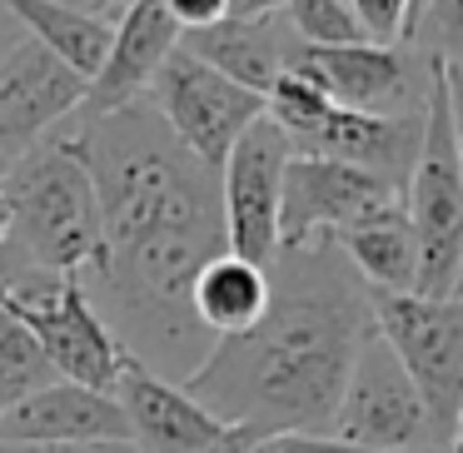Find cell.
I'll list each match as a JSON object with an SVG mask.
<instances>
[{
    "mask_svg": "<svg viewBox=\"0 0 463 453\" xmlns=\"http://www.w3.org/2000/svg\"><path fill=\"white\" fill-rule=\"evenodd\" d=\"M364 334L369 294L344 274L334 244L274 254L264 319L234 339H214L180 389L224 429L329 433Z\"/></svg>",
    "mask_w": 463,
    "mask_h": 453,
    "instance_id": "cell-1",
    "label": "cell"
},
{
    "mask_svg": "<svg viewBox=\"0 0 463 453\" xmlns=\"http://www.w3.org/2000/svg\"><path fill=\"white\" fill-rule=\"evenodd\" d=\"M11 200V240L0 250V289L15 274H85L100 264L105 230L90 175L61 140H45L0 175Z\"/></svg>",
    "mask_w": 463,
    "mask_h": 453,
    "instance_id": "cell-2",
    "label": "cell"
},
{
    "mask_svg": "<svg viewBox=\"0 0 463 453\" xmlns=\"http://www.w3.org/2000/svg\"><path fill=\"white\" fill-rule=\"evenodd\" d=\"M403 214L419 240V299H458L463 279V155H458V65L429 61V105L413 170L403 180Z\"/></svg>",
    "mask_w": 463,
    "mask_h": 453,
    "instance_id": "cell-3",
    "label": "cell"
},
{
    "mask_svg": "<svg viewBox=\"0 0 463 453\" xmlns=\"http://www.w3.org/2000/svg\"><path fill=\"white\" fill-rule=\"evenodd\" d=\"M369 324L399 369L413 379L433 419L443 453H458V409H463V304L419 299V294H369Z\"/></svg>",
    "mask_w": 463,
    "mask_h": 453,
    "instance_id": "cell-4",
    "label": "cell"
},
{
    "mask_svg": "<svg viewBox=\"0 0 463 453\" xmlns=\"http://www.w3.org/2000/svg\"><path fill=\"white\" fill-rule=\"evenodd\" d=\"M5 309L25 319L55 379L110 393L125 369V349L95 314L80 274H15L5 279Z\"/></svg>",
    "mask_w": 463,
    "mask_h": 453,
    "instance_id": "cell-5",
    "label": "cell"
},
{
    "mask_svg": "<svg viewBox=\"0 0 463 453\" xmlns=\"http://www.w3.org/2000/svg\"><path fill=\"white\" fill-rule=\"evenodd\" d=\"M329 439L349 443L354 453H443L419 389L399 369L389 344L373 334V324L349 359L329 419Z\"/></svg>",
    "mask_w": 463,
    "mask_h": 453,
    "instance_id": "cell-6",
    "label": "cell"
},
{
    "mask_svg": "<svg viewBox=\"0 0 463 453\" xmlns=\"http://www.w3.org/2000/svg\"><path fill=\"white\" fill-rule=\"evenodd\" d=\"M145 105H150L165 130L190 150V160H200L210 175H220L230 145L264 115L260 95L230 85L204 61L184 55L180 45H175L170 61L155 71L150 90H145Z\"/></svg>",
    "mask_w": 463,
    "mask_h": 453,
    "instance_id": "cell-7",
    "label": "cell"
},
{
    "mask_svg": "<svg viewBox=\"0 0 463 453\" xmlns=\"http://www.w3.org/2000/svg\"><path fill=\"white\" fill-rule=\"evenodd\" d=\"M284 75L354 115H423L429 105V55L413 61L399 45H294Z\"/></svg>",
    "mask_w": 463,
    "mask_h": 453,
    "instance_id": "cell-8",
    "label": "cell"
},
{
    "mask_svg": "<svg viewBox=\"0 0 463 453\" xmlns=\"http://www.w3.org/2000/svg\"><path fill=\"white\" fill-rule=\"evenodd\" d=\"M294 160V145L269 120H254L230 145L220 175V224H224V254L244 264L269 269L279 254V184Z\"/></svg>",
    "mask_w": 463,
    "mask_h": 453,
    "instance_id": "cell-9",
    "label": "cell"
},
{
    "mask_svg": "<svg viewBox=\"0 0 463 453\" xmlns=\"http://www.w3.org/2000/svg\"><path fill=\"white\" fill-rule=\"evenodd\" d=\"M399 200V190L349 165L319 160V155H294L279 184V254L334 244L364 214Z\"/></svg>",
    "mask_w": 463,
    "mask_h": 453,
    "instance_id": "cell-10",
    "label": "cell"
},
{
    "mask_svg": "<svg viewBox=\"0 0 463 453\" xmlns=\"http://www.w3.org/2000/svg\"><path fill=\"white\" fill-rule=\"evenodd\" d=\"M80 75L21 35L0 55V175L31 150H41L45 140H55L61 125L80 110Z\"/></svg>",
    "mask_w": 463,
    "mask_h": 453,
    "instance_id": "cell-11",
    "label": "cell"
},
{
    "mask_svg": "<svg viewBox=\"0 0 463 453\" xmlns=\"http://www.w3.org/2000/svg\"><path fill=\"white\" fill-rule=\"evenodd\" d=\"M175 45H180V31H175L165 0H135L130 11L115 21L110 51H105L95 80L85 85V100L71 120H95V115H110V110L145 100L155 71L170 61Z\"/></svg>",
    "mask_w": 463,
    "mask_h": 453,
    "instance_id": "cell-12",
    "label": "cell"
},
{
    "mask_svg": "<svg viewBox=\"0 0 463 453\" xmlns=\"http://www.w3.org/2000/svg\"><path fill=\"white\" fill-rule=\"evenodd\" d=\"M110 393L130 423L135 453H204L220 439H230V429L210 409H200L180 383L140 369L135 359H125Z\"/></svg>",
    "mask_w": 463,
    "mask_h": 453,
    "instance_id": "cell-13",
    "label": "cell"
},
{
    "mask_svg": "<svg viewBox=\"0 0 463 453\" xmlns=\"http://www.w3.org/2000/svg\"><path fill=\"white\" fill-rule=\"evenodd\" d=\"M0 443H130V423L115 393L55 379L0 413Z\"/></svg>",
    "mask_w": 463,
    "mask_h": 453,
    "instance_id": "cell-14",
    "label": "cell"
},
{
    "mask_svg": "<svg viewBox=\"0 0 463 453\" xmlns=\"http://www.w3.org/2000/svg\"><path fill=\"white\" fill-rule=\"evenodd\" d=\"M419 140H423V115H354V110H334L329 105L319 130L294 155H319V160L349 165V170H364L403 194Z\"/></svg>",
    "mask_w": 463,
    "mask_h": 453,
    "instance_id": "cell-15",
    "label": "cell"
},
{
    "mask_svg": "<svg viewBox=\"0 0 463 453\" xmlns=\"http://www.w3.org/2000/svg\"><path fill=\"white\" fill-rule=\"evenodd\" d=\"M294 31L284 25V15H260V21H220L210 31L180 35V51L204 61L214 75H224L230 85L250 95H269V85L284 75L294 51Z\"/></svg>",
    "mask_w": 463,
    "mask_h": 453,
    "instance_id": "cell-16",
    "label": "cell"
},
{
    "mask_svg": "<svg viewBox=\"0 0 463 453\" xmlns=\"http://www.w3.org/2000/svg\"><path fill=\"white\" fill-rule=\"evenodd\" d=\"M334 250L359 269L369 294H413V274H419V240L403 214V194L389 200L383 210L364 214L359 224L334 240Z\"/></svg>",
    "mask_w": 463,
    "mask_h": 453,
    "instance_id": "cell-17",
    "label": "cell"
},
{
    "mask_svg": "<svg viewBox=\"0 0 463 453\" xmlns=\"http://www.w3.org/2000/svg\"><path fill=\"white\" fill-rule=\"evenodd\" d=\"M0 15L31 35L45 55H55L65 71H75L85 85L95 80L115 31V21H100V15L80 11V5H61V0H0Z\"/></svg>",
    "mask_w": 463,
    "mask_h": 453,
    "instance_id": "cell-18",
    "label": "cell"
},
{
    "mask_svg": "<svg viewBox=\"0 0 463 453\" xmlns=\"http://www.w3.org/2000/svg\"><path fill=\"white\" fill-rule=\"evenodd\" d=\"M269 309V269L244 264L234 254H214L190 284V314L210 339H234L254 329Z\"/></svg>",
    "mask_w": 463,
    "mask_h": 453,
    "instance_id": "cell-19",
    "label": "cell"
},
{
    "mask_svg": "<svg viewBox=\"0 0 463 453\" xmlns=\"http://www.w3.org/2000/svg\"><path fill=\"white\" fill-rule=\"evenodd\" d=\"M45 383H55V369L45 363L35 334L25 329V319H15V309L0 304V413Z\"/></svg>",
    "mask_w": 463,
    "mask_h": 453,
    "instance_id": "cell-20",
    "label": "cell"
},
{
    "mask_svg": "<svg viewBox=\"0 0 463 453\" xmlns=\"http://www.w3.org/2000/svg\"><path fill=\"white\" fill-rule=\"evenodd\" d=\"M279 15L299 45H364L369 41L359 31V21H354L349 0H284Z\"/></svg>",
    "mask_w": 463,
    "mask_h": 453,
    "instance_id": "cell-21",
    "label": "cell"
},
{
    "mask_svg": "<svg viewBox=\"0 0 463 453\" xmlns=\"http://www.w3.org/2000/svg\"><path fill=\"white\" fill-rule=\"evenodd\" d=\"M349 11L373 45H399L413 31V0H349Z\"/></svg>",
    "mask_w": 463,
    "mask_h": 453,
    "instance_id": "cell-22",
    "label": "cell"
},
{
    "mask_svg": "<svg viewBox=\"0 0 463 453\" xmlns=\"http://www.w3.org/2000/svg\"><path fill=\"white\" fill-rule=\"evenodd\" d=\"M244 453H354L329 433H254Z\"/></svg>",
    "mask_w": 463,
    "mask_h": 453,
    "instance_id": "cell-23",
    "label": "cell"
},
{
    "mask_svg": "<svg viewBox=\"0 0 463 453\" xmlns=\"http://www.w3.org/2000/svg\"><path fill=\"white\" fill-rule=\"evenodd\" d=\"M175 31L180 35H194V31H210V25L224 21V0H165Z\"/></svg>",
    "mask_w": 463,
    "mask_h": 453,
    "instance_id": "cell-24",
    "label": "cell"
},
{
    "mask_svg": "<svg viewBox=\"0 0 463 453\" xmlns=\"http://www.w3.org/2000/svg\"><path fill=\"white\" fill-rule=\"evenodd\" d=\"M0 453H135V443H0Z\"/></svg>",
    "mask_w": 463,
    "mask_h": 453,
    "instance_id": "cell-25",
    "label": "cell"
},
{
    "mask_svg": "<svg viewBox=\"0 0 463 453\" xmlns=\"http://www.w3.org/2000/svg\"><path fill=\"white\" fill-rule=\"evenodd\" d=\"M284 0H224V21H260V15H279Z\"/></svg>",
    "mask_w": 463,
    "mask_h": 453,
    "instance_id": "cell-26",
    "label": "cell"
},
{
    "mask_svg": "<svg viewBox=\"0 0 463 453\" xmlns=\"http://www.w3.org/2000/svg\"><path fill=\"white\" fill-rule=\"evenodd\" d=\"M135 0H85V11L90 15H100V21H120L125 11H130Z\"/></svg>",
    "mask_w": 463,
    "mask_h": 453,
    "instance_id": "cell-27",
    "label": "cell"
},
{
    "mask_svg": "<svg viewBox=\"0 0 463 453\" xmlns=\"http://www.w3.org/2000/svg\"><path fill=\"white\" fill-rule=\"evenodd\" d=\"M250 439H254L250 429H230V439H220L214 448H204V453H244V448H250Z\"/></svg>",
    "mask_w": 463,
    "mask_h": 453,
    "instance_id": "cell-28",
    "label": "cell"
},
{
    "mask_svg": "<svg viewBox=\"0 0 463 453\" xmlns=\"http://www.w3.org/2000/svg\"><path fill=\"white\" fill-rule=\"evenodd\" d=\"M11 240V200H5V184H0V250Z\"/></svg>",
    "mask_w": 463,
    "mask_h": 453,
    "instance_id": "cell-29",
    "label": "cell"
},
{
    "mask_svg": "<svg viewBox=\"0 0 463 453\" xmlns=\"http://www.w3.org/2000/svg\"><path fill=\"white\" fill-rule=\"evenodd\" d=\"M15 41H21V35H15V25H11V21H5V15H0V55L11 51V45H15Z\"/></svg>",
    "mask_w": 463,
    "mask_h": 453,
    "instance_id": "cell-30",
    "label": "cell"
},
{
    "mask_svg": "<svg viewBox=\"0 0 463 453\" xmlns=\"http://www.w3.org/2000/svg\"><path fill=\"white\" fill-rule=\"evenodd\" d=\"M423 5H429V0H413V25H419V15H423ZM413 35V31H409Z\"/></svg>",
    "mask_w": 463,
    "mask_h": 453,
    "instance_id": "cell-31",
    "label": "cell"
}]
</instances>
